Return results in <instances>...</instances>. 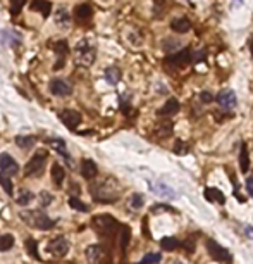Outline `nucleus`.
I'll use <instances>...</instances> for the list:
<instances>
[{"label": "nucleus", "instance_id": "nucleus-1", "mask_svg": "<svg viewBox=\"0 0 253 264\" xmlns=\"http://www.w3.org/2000/svg\"><path fill=\"white\" fill-rule=\"evenodd\" d=\"M90 192H92L93 199L100 204H114L119 199L120 188L114 178H105V180L90 186Z\"/></svg>", "mask_w": 253, "mask_h": 264}, {"label": "nucleus", "instance_id": "nucleus-2", "mask_svg": "<svg viewBox=\"0 0 253 264\" xmlns=\"http://www.w3.org/2000/svg\"><path fill=\"white\" fill-rule=\"evenodd\" d=\"M92 226L100 236H104V238H112V236L118 235L120 224L118 223V219H116V217H112L108 214H102V216L93 217Z\"/></svg>", "mask_w": 253, "mask_h": 264}, {"label": "nucleus", "instance_id": "nucleus-3", "mask_svg": "<svg viewBox=\"0 0 253 264\" xmlns=\"http://www.w3.org/2000/svg\"><path fill=\"white\" fill-rule=\"evenodd\" d=\"M21 217L31 226L38 228V230H50V228L56 226V221L50 219L45 212L40 211H28V212H21Z\"/></svg>", "mask_w": 253, "mask_h": 264}, {"label": "nucleus", "instance_id": "nucleus-4", "mask_svg": "<svg viewBox=\"0 0 253 264\" xmlns=\"http://www.w3.org/2000/svg\"><path fill=\"white\" fill-rule=\"evenodd\" d=\"M46 150H38L33 157L30 159V162L24 166V176L26 178H36L44 173L45 164H46Z\"/></svg>", "mask_w": 253, "mask_h": 264}, {"label": "nucleus", "instance_id": "nucleus-5", "mask_svg": "<svg viewBox=\"0 0 253 264\" xmlns=\"http://www.w3.org/2000/svg\"><path fill=\"white\" fill-rule=\"evenodd\" d=\"M207 250H208L210 257L216 259L217 262L229 264V262L232 261L231 252H229L226 247L220 245V243H217L216 240H212V238H208V240H207Z\"/></svg>", "mask_w": 253, "mask_h": 264}, {"label": "nucleus", "instance_id": "nucleus-6", "mask_svg": "<svg viewBox=\"0 0 253 264\" xmlns=\"http://www.w3.org/2000/svg\"><path fill=\"white\" fill-rule=\"evenodd\" d=\"M48 88H50V93L56 97H68V95H71V92H72L71 85L66 80H60V78H54V80L50 81Z\"/></svg>", "mask_w": 253, "mask_h": 264}, {"label": "nucleus", "instance_id": "nucleus-7", "mask_svg": "<svg viewBox=\"0 0 253 264\" xmlns=\"http://www.w3.org/2000/svg\"><path fill=\"white\" fill-rule=\"evenodd\" d=\"M46 248H48L50 254L56 255V257H64L69 250V242L64 238V236H57V238L50 240V243Z\"/></svg>", "mask_w": 253, "mask_h": 264}, {"label": "nucleus", "instance_id": "nucleus-8", "mask_svg": "<svg viewBox=\"0 0 253 264\" xmlns=\"http://www.w3.org/2000/svg\"><path fill=\"white\" fill-rule=\"evenodd\" d=\"M166 62L169 66H174V68H182V66H188L192 62V50L184 49L178 54H172L166 59Z\"/></svg>", "mask_w": 253, "mask_h": 264}, {"label": "nucleus", "instance_id": "nucleus-9", "mask_svg": "<svg viewBox=\"0 0 253 264\" xmlns=\"http://www.w3.org/2000/svg\"><path fill=\"white\" fill-rule=\"evenodd\" d=\"M76 52H78V59H80L81 64H86L90 66L95 59V50L88 45V42H80L76 47Z\"/></svg>", "mask_w": 253, "mask_h": 264}, {"label": "nucleus", "instance_id": "nucleus-10", "mask_svg": "<svg viewBox=\"0 0 253 264\" xmlns=\"http://www.w3.org/2000/svg\"><path fill=\"white\" fill-rule=\"evenodd\" d=\"M216 102L224 109H232V107H236V104H238V97H236V93L232 90H222V92L217 93Z\"/></svg>", "mask_w": 253, "mask_h": 264}, {"label": "nucleus", "instance_id": "nucleus-11", "mask_svg": "<svg viewBox=\"0 0 253 264\" xmlns=\"http://www.w3.org/2000/svg\"><path fill=\"white\" fill-rule=\"evenodd\" d=\"M60 121L69 128V130H74V128L80 126L81 123V114L78 111H72V109H66V111L60 112Z\"/></svg>", "mask_w": 253, "mask_h": 264}, {"label": "nucleus", "instance_id": "nucleus-12", "mask_svg": "<svg viewBox=\"0 0 253 264\" xmlns=\"http://www.w3.org/2000/svg\"><path fill=\"white\" fill-rule=\"evenodd\" d=\"M18 171H19L18 162L9 154H0V173L10 176V174H18Z\"/></svg>", "mask_w": 253, "mask_h": 264}, {"label": "nucleus", "instance_id": "nucleus-13", "mask_svg": "<svg viewBox=\"0 0 253 264\" xmlns=\"http://www.w3.org/2000/svg\"><path fill=\"white\" fill-rule=\"evenodd\" d=\"M86 259L90 264H102L105 261V250L100 245H92L86 248Z\"/></svg>", "mask_w": 253, "mask_h": 264}, {"label": "nucleus", "instance_id": "nucleus-14", "mask_svg": "<svg viewBox=\"0 0 253 264\" xmlns=\"http://www.w3.org/2000/svg\"><path fill=\"white\" fill-rule=\"evenodd\" d=\"M54 50H56L57 54H59V62H56L54 64V69H62L64 68V64H66V56H68V52H69V47H68V42H64V40H60V42H57L56 45H54Z\"/></svg>", "mask_w": 253, "mask_h": 264}, {"label": "nucleus", "instance_id": "nucleus-15", "mask_svg": "<svg viewBox=\"0 0 253 264\" xmlns=\"http://www.w3.org/2000/svg\"><path fill=\"white\" fill-rule=\"evenodd\" d=\"M81 174H83L84 180H93L98 174V168H96V164L92 159H84L81 162Z\"/></svg>", "mask_w": 253, "mask_h": 264}, {"label": "nucleus", "instance_id": "nucleus-16", "mask_svg": "<svg viewBox=\"0 0 253 264\" xmlns=\"http://www.w3.org/2000/svg\"><path fill=\"white\" fill-rule=\"evenodd\" d=\"M150 188H152V192H155L157 195H160L162 199H174V197L178 195V193L174 192L172 188H169V185H166V183H154Z\"/></svg>", "mask_w": 253, "mask_h": 264}, {"label": "nucleus", "instance_id": "nucleus-17", "mask_svg": "<svg viewBox=\"0 0 253 264\" xmlns=\"http://www.w3.org/2000/svg\"><path fill=\"white\" fill-rule=\"evenodd\" d=\"M31 9L40 13L44 18H48L50 13H52V4L48 0H33L31 2Z\"/></svg>", "mask_w": 253, "mask_h": 264}, {"label": "nucleus", "instance_id": "nucleus-18", "mask_svg": "<svg viewBox=\"0 0 253 264\" xmlns=\"http://www.w3.org/2000/svg\"><path fill=\"white\" fill-rule=\"evenodd\" d=\"M179 109H181V106H179L178 99H169L164 104V107L158 109V116H174L179 112Z\"/></svg>", "mask_w": 253, "mask_h": 264}, {"label": "nucleus", "instance_id": "nucleus-19", "mask_svg": "<svg viewBox=\"0 0 253 264\" xmlns=\"http://www.w3.org/2000/svg\"><path fill=\"white\" fill-rule=\"evenodd\" d=\"M93 16V9L90 4H80V6L74 9V18L78 21H86Z\"/></svg>", "mask_w": 253, "mask_h": 264}, {"label": "nucleus", "instance_id": "nucleus-20", "mask_svg": "<svg viewBox=\"0 0 253 264\" xmlns=\"http://www.w3.org/2000/svg\"><path fill=\"white\" fill-rule=\"evenodd\" d=\"M205 199H207L208 202H217V204H224L226 202L224 193L220 192L219 188H214V186L205 188Z\"/></svg>", "mask_w": 253, "mask_h": 264}, {"label": "nucleus", "instance_id": "nucleus-21", "mask_svg": "<svg viewBox=\"0 0 253 264\" xmlns=\"http://www.w3.org/2000/svg\"><path fill=\"white\" fill-rule=\"evenodd\" d=\"M170 28L176 31V33H186V31L192 28V23H190L188 18H176L170 23Z\"/></svg>", "mask_w": 253, "mask_h": 264}, {"label": "nucleus", "instance_id": "nucleus-22", "mask_svg": "<svg viewBox=\"0 0 253 264\" xmlns=\"http://www.w3.org/2000/svg\"><path fill=\"white\" fill-rule=\"evenodd\" d=\"M240 168L243 173H248L250 169V157H248V145L246 143H241V149H240Z\"/></svg>", "mask_w": 253, "mask_h": 264}, {"label": "nucleus", "instance_id": "nucleus-23", "mask_svg": "<svg viewBox=\"0 0 253 264\" xmlns=\"http://www.w3.org/2000/svg\"><path fill=\"white\" fill-rule=\"evenodd\" d=\"M64 178H66L64 168L56 162V164L52 166V180H54V183H56L57 188H59V186H62V183H64Z\"/></svg>", "mask_w": 253, "mask_h": 264}, {"label": "nucleus", "instance_id": "nucleus-24", "mask_svg": "<svg viewBox=\"0 0 253 264\" xmlns=\"http://www.w3.org/2000/svg\"><path fill=\"white\" fill-rule=\"evenodd\" d=\"M119 240H120V250H126L128 243H130V238H131V230L130 226H126V224H120L119 226Z\"/></svg>", "mask_w": 253, "mask_h": 264}, {"label": "nucleus", "instance_id": "nucleus-25", "mask_svg": "<svg viewBox=\"0 0 253 264\" xmlns=\"http://www.w3.org/2000/svg\"><path fill=\"white\" fill-rule=\"evenodd\" d=\"M14 142H16V145L21 147V149H31V147L34 145V142H36V138L30 137V135H18Z\"/></svg>", "mask_w": 253, "mask_h": 264}, {"label": "nucleus", "instance_id": "nucleus-26", "mask_svg": "<svg viewBox=\"0 0 253 264\" xmlns=\"http://www.w3.org/2000/svg\"><path fill=\"white\" fill-rule=\"evenodd\" d=\"M160 247L164 250H176V248L181 247V242H179L176 236H164L160 240Z\"/></svg>", "mask_w": 253, "mask_h": 264}, {"label": "nucleus", "instance_id": "nucleus-27", "mask_svg": "<svg viewBox=\"0 0 253 264\" xmlns=\"http://www.w3.org/2000/svg\"><path fill=\"white\" fill-rule=\"evenodd\" d=\"M50 143H52V147L54 149L59 152L62 157L66 159L68 162H71V159H69V155H68V152H66V142L62 138H54V140H50Z\"/></svg>", "mask_w": 253, "mask_h": 264}, {"label": "nucleus", "instance_id": "nucleus-28", "mask_svg": "<svg viewBox=\"0 0 253 264\" xmlns=\"http://www.w3.org/2000/svg\"><path fill=\"white\" fill-rule=\"evenodd\" d=\"M26 250L31 254V257L40 261V254H38V242L34 238H28L26 240Z\"/></svg>", "mask_w": 253, "mask_h": 264}, {"label": "nucleus", "instance_id": "nucleus-29", "mask_svg": "<svg viewBox=\"0 0 253 264\" xmlns=\"http://www.w3.org/2000/svg\"><path fill=\"white\" fill-rule=\"evenodd\" d=\"M0 185H2V188L6 190V193H7V195H12V193H14L12 181H10L9 174H4V173H0Z\"/></svg>", "mask_w": 253, "mask_h": 264}, {"label": "nucleus", "instance_id": "nucleus-30", "mask_svg": "<svg viewBox=\"0 0 253 264\" xmlns=\"http://www.w3.org/2000/svg\"><path fill=\"white\" fill-rule=\"evenodd\" d=\"M105 78H107L108 83L116 85L120 80V71L118 68H108L107 71H105Z\"/></svg>", "mask_w": 253, "mask_h": 264}, {"label": "nucleus", "instance_id": "nucleus-31", "mask_svg": "<svg viewBox=\"0 0 253 264\" xmlns=\"http://www.w3.org/2000/svg\"><path fill=\"white\" fill-rule=\"evenodd\" d=\"M69 19H71V18H69L68 11H64V9H59V11H57L56 23H57L59 26H64V28H66V26H69Z\"/></svg>", "mask_w": 253, "mask_h": 264}, {"label": "nucleus", "instance_id": "nucleus-32", "mask_svg": "<svg viewBox=\"0 0 253 264\" xmlns=\"http://www.w3.org/2000/svg\"><path fill=\"white\" fill-rule=\"evenodd\" d=\"M160 259H162V255L158 254V252H148L138 264H157V262H160Z\"/></svg>", "mask_w": 253, "mask_h": 264}, {"label": "nucleus", "instance_id": "nucleus-33", "mask_svg": "<svg viewBox=\"0 0 253 264\" xmlns=\"http://www.w3.org/2000/svg\"><path fill=\"white\" fill-rule=\"evenodd\" d=\"M33 199H34V195L30 192V190H22V192L19 193L18 199H16V202H18L19 205H28Z\"/></svg>", "mask_w": 253, "mask_h": 264}, {"label": "nucleus", "instance_id": "nucleus-34", "mask_svg": "<svg viewBox=\"0 0 253 264\" xmlns=\"http://www.w3.org/2000/svg\"><path fill=\"white\" fill-rule=\"evenodd\" d=\"M68 204L71 205L72 209H76V211H81V212H86L88 211V205L84 204V202H81L80 199H76V197H69Z\"/></svg>", "mask_w": 253, "mask_h": 264}, {"label": "nucleus", "instance_id": "nucleus-35", "mask_svg": "<svg viewBox=\"0 0 253 264\" xmlns=\"http://www.w3.org/2000/svg\"><path fill=\"white\" fill-rule=\"evenodd\" d=\"M14 245V236L12 235H2L0 236V250H9Z\"/></svg>", "mask_w": 253, "mask_h": 264}, {"label": "nucleus", "instance_id": "nucleus-36", "mask_svg": "<svg viewBox=\"0 0 253 264\" xmlns=\"http://www.w3.org/2000/svg\"><path fill=\"white\" fill-rule=\"evenodd\" d=\"M143 204H145V200H143L142 193H133V195L130 197V207L140 209V207H143Z\"/></svg>", "mask_w": 253, "mask_h": 264}, {"label": "nucleus", "instance_id": "nucleus-37", "mask_svg": "<svg viewBox=\"0 0 253 264\" xmlns=\"http://www.w3.org/2000/svg\"><path fill=\"white\" fill-rule=\"evenodd\" d=\"M24 6H26V0H10V13L14 16L19 14Z\"/></svg>", "mask_w": 253, "mask_h": 264}, {"label": "nucleus", "instance_id": "nucleus-38", "mask_svg": "<svg viewBox=\"0 0 253 264\" xmlns=\"http://www.w3.org/2000/svg\"><path fill=\"white\" fill-rule=\"evenodd\" d=\"M52 199H54V197L50 195L48 192H42L40 193V202H42V205H44V207H46V205L52 204Z\"/></svg>", "mask_w": 253, "mask_h": 264}, {"label": "nucleus", "instance_id": "nucleus-39", "mask_svg": "<svg viewBox=\"0 0 253 264\" xmlns=\"http://www.w3.org/2000/svg\"><path fill=\"white\" fill-rule=\"evenodd\" d=\"M200 100L204 104H210V102H214V97H212V93H208V92H202L200 93Z\"/></svg>", "mask_w": 253, "mask_h": 264}, {"label": "nucleus", "instance_id": "nucleus-40", "mask_svg": "<svg viewBox=\"0 0 253 264\" xmlns=\"http://www.w3.org/2000/svg\"><path fill=\"white\" fill-rule=\"evenodd\" d=\"M244 186H246V192L250 193V197H253V178H246V183H244Z\"/></svg>", "mask_w": 253, "mask_h": 264}, {"label": "nucleus", "instance_id": "nucleus-41", "mask_svg": "<svg viewBox=\"0 0 253 264\" xmlns=\"http://www.w3.org/2000/svg\"><path fill=\"white\" fill-rule=\"evenodd\" d=\"M246 235L252 236V238H253V228H252V226H246Z\"/></svg>", "mask_w": 253, "mask_h": 264}, {"label": "nucleus", "instance_id": "nucleus-42", "mask_svg": "<svg viewBox=\"0 0 253 264\" xmlns=\"http://www.w3.org/2000/svg\"><path fill=\"white\" fill-rule=\"evenodd\" d=\"M248 45H250V50H252V57H253V37H250V40H248Z\"/></svg>", "mask_w": 253, "mask_h": 264}, {"label": "nucleus", "instance_id": "nucleus-43", "mask_svg": "<svg viewBox=\"0 0 253 264\" xmlns=\"http://www.w3.org/2000/svg\"><path fill=\"white\" fill-rule=\"evenodd\" d=\"M234 4H238L240 6V4H243V0H234Z\"/></svg>", "mask_w": 253, "mask_h": 264}, {"label": "nucleus", "instance_id": "nucleus-44", "mask_svg": "<svg viewBox=\"0 0 253 264\" xmlns=\"http://www.w3.org/2000/svg\"><path fill=\"white\" fill-rule=\"evenodd\" d=\"M174 264H182V262H179V261H176V262H174Z\"/></svg>", "mask_w": 253, "mask_h": 264}]
</instances>
